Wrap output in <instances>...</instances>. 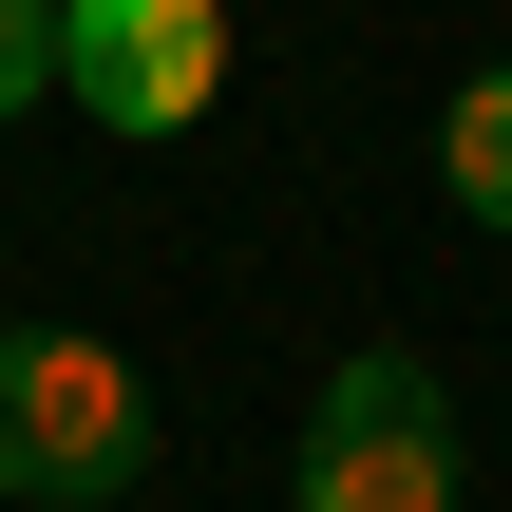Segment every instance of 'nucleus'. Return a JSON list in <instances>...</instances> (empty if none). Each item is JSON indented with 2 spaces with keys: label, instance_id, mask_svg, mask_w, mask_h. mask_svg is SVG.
<instances>
[{
  "label": "nucleus",
  "instance_id": "obj_1",
  "mask_svg": "<svg viewBox=\"0 0 512 512\" xmlns=\"http://www.w3.org/2000/svg\"><path fill=\"white\" fill-rule=\"evenodd\" d=\"M133 475H152V380L76 323H0V494L114 512Z\"/></svg>",
  "mask_w": 512,
  "mask_h": 512
},
{
  "label": "nucleus",
  "instance_id": "obj_2",
  "mask_svg": "<svg viewBox=\"0 0 512 512\" xmlns=\"http://www.w3.org/2000/svg\"><path fill=\"white\" fill-rule=\"evenodd\" d=\"M304 512H456V399H437V361L361 342L304 399Z\"/></svg>",
  "mask_w": 512,
  "mask_h": 512
},
{
  "label": "nucleus",
  "instance_id": "obj_3",
  "mask_svg": "<svg viewBox=\"0 0 512 512\" xmlns=\"http://www.w3.org/2000/svg\"><path fill=\"white\" fill-rule=\"evenodd\" d=\"M57 95L95 133H190L228 95V0H57Z\"/></svg>",
  "mask_w": 512,
  "mask_h": 512
},
{
  "label": "nucleus",
  "instance_id": "obj_4",
  "mask_svg": "<svg viewBox=\"0 0 512 512\" xmlns=\"http://www.w3.org/2000/svg\"><path fill=\"white\" fill-rule=\"evenodd\" d=\"M437 190H456L475 228H512V57L456 95V114H437Z\"/></svg>",
  "mask_w": 512,
  "mask_h": 512
},
{
  "label": "nucleus",
  "instance_id": "obj_5",
  "mask_svg": "<svg viewBox=\"0 0 512 512\" xmlns=\"http://www.w3.org/2000/svg\"><path fill=\"white\" fill-rule=\"evenodd\" d=\"M38 76H57V0H0V133L38 114Z\"/></svg>",
  "mask_w": 512,
  "mask_h": 512
}]
</instances>
